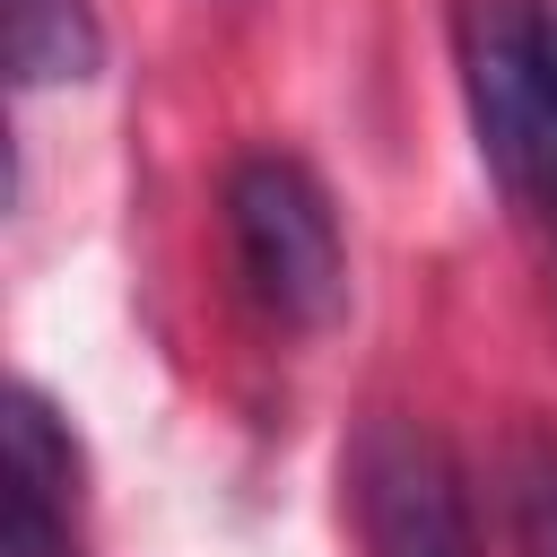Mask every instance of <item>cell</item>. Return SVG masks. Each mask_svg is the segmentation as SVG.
<instances>
[{"label": "cell", "mask_w": 557, "mask_h": 557, "mask_svg": "<svg viewBox=\"0 0 557 557\" xmlns=\"http://www.w3.org/2000/svg\"><path fill=\"white\" fill-rule=\"evenodd\" d=\"M348 496H357L366 557H479L461 470H453V453L418 418H374L357 435Z\"/></svg>", "instance_id": "obj_3"}, {"label": "cell", "mask_w": 557, "mask_h": 557, "mask_svg": "<svg viewBox=\"0 0 557 557\" xmlns=\"http://www.w3.org/2000/svg\"><path fill=\"white\" fill-rule=\"evenodd\" d=\"M9 496H0V557H78V444L44 392H9Z\"/></svg>", "instance_id": "obj_4"}, {"label": "cell", "mask_w": 557, "mask_h": 557, "mask_svg": "<svg viewBox=\"0 0 557 557\" xmlns=\"http://www.w3.org/2000/svg\"><path fill=\"white\" fill-rule=\"evenodd\" d=\"M453 52L487 174L522 209L557 218V35L540 26L531 0H461Z\"/></svg>", "instance_id": "obj_1"}, {"label": "cell", "mask_w": 557, "mask_h": 557, "mask_svg": "<svg viewBox=\"0 0 557 557\" xmlns=\"http://www.w3.org/2000/svg\"><path fill=\"white\" fill-rule=\"evenodd\" d=\"M96 61H104L96 0H9V70H17V87H70V78H96Z\"/></svg>", "instance_id": "obj_5"}, {"label": "cell", "mask_w": 557, "mask_h": 557, "mask_svg": "<svg viewBox=\"0 0 557 557\" xmlns=\"http://www.w3.org/2000/svg\"><path fill=\"white\" fill-rule=\"evenodd\" d=\"M505 505H513V548L522 557H557V444H513L505 461Z\"/></svg>", "instance_id": "obj_6"}, {"label": "cell", "mask_w": 557, "mask_h": 557, "mask_svg": "<svg viewBox=\"0 0 557 557\" xmlns=\"http://www.w3.org/2000/svg\"><path fill=\"white\" fill-rule=\"evenodd\" d=\"M226 235L252 305L287 331H322L348 305V244L331 218V191L296 157H244L226 174Z\"/></svg>", "instance_id": "obj_2"}]
</instances>
